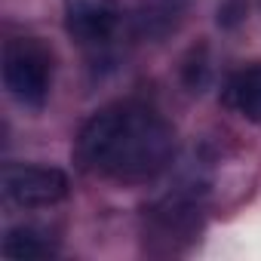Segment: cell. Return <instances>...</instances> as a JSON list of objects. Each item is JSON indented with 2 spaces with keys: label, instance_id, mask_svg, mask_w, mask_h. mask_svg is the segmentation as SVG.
Returning <instances> with one entry per match:
<instances>
[{
  "label": "cell",
  "instance_id": "cell-1",
  "mask_svg": "<svg viewBox=\"0 0 261 261\" xmlns=\"http://www.w3.org/2000/svg\"><path fill=\"white\" fill-rule=\"evenodd\" d=\"M74 157L80 169L111 181H151L175 157V129L151 105L117 101L83 123Z\"/></svg>",
  "mask_w": 261,
  "mask_h": 261
},
{
  "label": "cell",
  "instance_id": "cell-2",
  "mask_svg": "<svg viewBox=\"0 0 261 261\" xmlns=\"http://www.w3.org/2000/svg\"><path fill=\"white\" fill-rule=\"evenodd\" d=\"M4 83L10 95L25 108H43L53 89V53L34 40L19 37L4 49Z\"/></svg>",
  "mask_w": 261,
  "mask_h": 261
},
{
  "label": "cell",
  "instance_id": "cell-3",
  "mask_svg": "<svg viewBox=\"0 0 261 261\" xmlns=\"http://www.w3.org/2000/svg\"><path fill=\"white\" fill-rule=\"evenodd\" d=\"M4 197L22 209L56 206L68 197V175L56 166L10 163L4 169Z\"/></svg>",
  "mask_w": 261,
  "mask_h": 261
},
{
  "label": "cell",
  "instance_id": "cell-4",
  "mask_svg": "<svg viewBox=\"0 0 261 261\" xmlns=\"http://www.w3.org/2000/svg\"><path fill=\"white\" fill-rule=\"evenodd\" d=\"M65 25L77 43L105 46L123 28V10L117 7V0H68Z\"/></svg>",
  "mask_w": 261,
  "mask_h": 261
},
{
  "label": "cell",
  "instance_id": "cell-5",
  "mask_svg": "<svg viewBox=\"0 0 261 261\" xmlns=\"http://www.w3.org/2000/svg\"><path fill=\"white\" fill-rule=\"evenodd\" d=\"M188 7H191V0H145L133 13L129 31L139 40H160L181 25Z\"/></svg>",
  "mask_w": 261,
  "mask_h": 261
},
{
  "label": "cell",
  "instance_id": "cell-6",
  "mask_svg": "<svg viewBox=\"0 0 261 261\" xmlns=\"http://www.w3.org/2000/svg\"><path fill=\"white\" fill-rule=\"evenodd\" d=\"M224 101L243 120L261 126V62L246 65L237 74H230V80L224 86Z\"/></svg>",
  "mask_w": 261,
  "mask_h": 261
},
{
  "label": "cell",
  "instance_id": "cell-7",
  "mask_svg": "<svg viewBox=\"0 0 261 261\" xmlns=\"http://www.w3.org/2000/svg\"><path fill=\"white\" fill-rule=\"evenodd\" d=\"M4 255L7 258H49L56 255V240L46 227L19 224L4 237Z\"/></svg>",
  "mask_w": 261,
  "mask_h": 261
}]
</instances>
